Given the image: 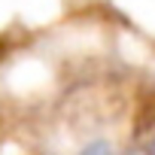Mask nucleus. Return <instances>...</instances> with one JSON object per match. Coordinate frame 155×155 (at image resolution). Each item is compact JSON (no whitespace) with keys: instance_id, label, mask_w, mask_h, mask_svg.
Returning <instances> with one entry per match:
<instances>
[{"instance_id":"nucleus-3","label":"nucleus","mask_w":155,"mask_h":155,"mask_svg":"<svg viewBox=\"0 0 155 155\" xmlns=\"http://www.w3.org/2000/svg\"><path fill=\"white\" fill-rule=\"evenodd\" d=\"M149 155H155V137H152V146H149Z\"/></svg>"},{"instance_id":"nucleus-1","label":"nucleus","mask_w":155,"mask_h":155,"mask_svg":"<svg viewBox=\"0 0 155 155\" xmlns=\"http://www.w3.org/2000/svg\"><path fill=\"white\" fill-rule=\"evenodd\" d=\"M79 155H116V152H113V146L107 140H91V143H85L79 149Z\"/></svg>"},{"instance_id":"nucleus-2","label":"nucleus","mask_w":155,"mask_h":155,"mask_svg":"<svg viewBox=\"0 0 155 155\" xmlns=\"http://www.w3.org/2000/svg\"><path fill=\"white\" fill-rule=\"evenodd\" d=\"M128 155H149V152H140V149H131Z\"/></svg>"}]
</instances>
